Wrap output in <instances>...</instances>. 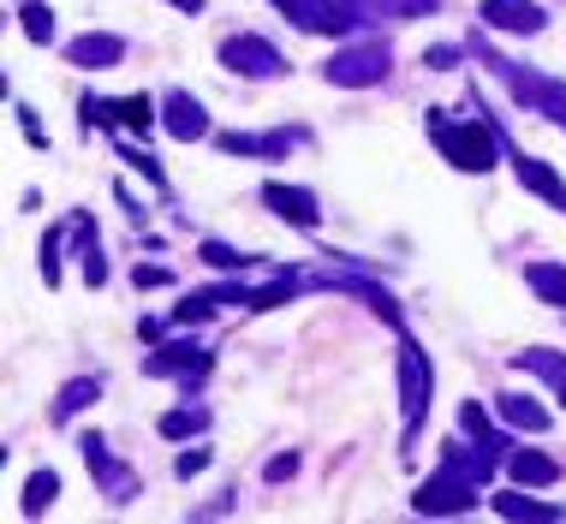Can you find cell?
Returning <instances> with one entry per match:
<instances>
[{
  "label": "cell",
  "mask_w": 566,
  "mask_h": 524,
  "mask_svg": "<svg viewBox=\"0 0 566 524\" xmlns=\"http://www.w3.org/2000/svg\"><path fill=\"white\" fill-rule=\"evenodd\" d=\"M430 144L448 156V167H459V174H489L501 156V137L489 119H448L441 107H430Z\"/></svg>",
  "instance_id": "obj_1"
},
{
  "label": "cell",
  "mask_w": 566,
  "mask_h": 524,
  "mask_svg": "<svg viewBox=\"0 0 566 524\" xmlns=\"http://www.w3.org/2000/svg\"><path fill=\"white\" fill-rule=\"evenodd\" d=\"M394 72V49H388V36H364V42H352V49L340 54H328L323 60V78L334 90H370L381 84Z\"/></svg>",
  "instance_id": "obj_2"
},
{
  "label": "cell",
  "mask_w": 566,
  "mask_h": 524,
  "mask_svg": "<svg viewBox=\"0 0 566 524\" xmlns=\"http://www.w3.org/2000/svg\"><path fill=\"white\" fill-rule=\"evenodd\" d=\"M274 7H281L286 24L304 30V36H346V30H358L370 19L364 0H274Z\"/></svg>",
  "instance_id": "obj_3"
},
{
  "label": "cell",
  "mask_w": 566,
  "mask_h": 524,
  "mask_svg": "<svg viewBox=\"0 0 566 524\" xmlns=\"http://www.w3.org/2000/svg\"><path fill=\"white\" fill-rule=\"evenodd\" d=\"M430 399H436V364L418 340H400V411H406V447L411 436L430 418Z\"/></svg>",
  "instance_id": "obj_4"
},
{
  "label": "cell",
  "mask_w": 566,
  "mask_h": 524,
  "mask_svg": "<svg viewBox=\"0 0 566 524\" xmlns=\"http://www.w3.org/2000/svg\"><path fill=\"white\" fill-rule=\"evenodd\" d=\"M471 506H478V483L453 465H441L430 483H418V495H411V513H423V518H459V513H471Z\"/></svg>",
  "instance_id": "obj_5"
},
{
  "label": "cell",
  "mask_w": 566,
  "mask_h": 524,
  "mask_svg": "<svg viewBox=\"0 0 566 524\" xmlns=\"http://www.w3.org/2000/svg\"><path fill=\"white\" fill-rule=\"evenodd\" d=\"M216 54H221V66H227V72H239V78H256V84H263V78H286V72H293V66H286V54L274 49L269 36H251V30L227 36Z\"/></svg>",
  "instance_id": "obj_6"
},
{
  "label": "cell",
  "mask_w": 566,
  "mask_h": 524,
  "mask_svg": "<svg viewBox=\"0 0 566 524\" xmlns=\"http://www.w3.org/2000/svg\"><path fill=\"white\" fill-rule=\"evenodd\" d=\"M84 465H90V476H96V489H102V495H108L114 506H126V501L144 495L137 471H132V465H119V459L108 453V441H102L96 429H84Z\"/></svg>",
  "instance_id": "obj_7"
},
{
  "label": "cell",
  "mask_w": 566,
  "mask_h": 524,
  "mask_svg": "<svg viewBox=\"0 0 566 524\" xmlns=\"http://www.w3.org/2000/svg\"><path fill=\"white\" fill-rule=\"evenodd\" d=\"M311 286H323V292H346V298H358V304H370V311L388 322L394 334H406V311H400V298H394L388 286H376V281H364L358 269H340V274H311Z\"/></svg>",
  "instance_id": "obj_8"
},
{
  "label": "cell",
  "mask_w": 566,
  "mask_h": 524,
  "mask_svg": "<svg viewBox=\"0 0 566 524\" xmlns=\"http://www.w3.org/2000/svg\"><path fill=\"white\" fill-rule=\"evenodd\" d=\"M144 369H149V376H161V381H167V376H174V381H203L209 369H216V352L197 346V340H174V346H156V352H149Z\"/></svg>",
  "instance_id": "obj_9"
},
{
  "label": "cell",
  "mask_w": 566,
  "mask_h": 524,
  "mask_svg": "<svg viewBox=\"0 0 566 524\" xmlns=\"http://www.w3.org/2000/svg\"><path fill=\"white\" fill-rule=\"evenodd\" d=\"M161 132L179 137V144H203V137H209L203 102H197L191 90H167V96H161Z\"/></svg>",
  "instance_id": "obj_10"
},
{
  "label": "cell",
  "mask_w": 566,
  "mask_h": 524,
  "mask_svg": "<svg viewBox=\"0 0 566 524\" xmlns=\"http://www.w3.org/2000/svg\"><path fill=\"white\" fill-rule=\"evenodd\" d=\"M263 203H269L274 214H281V221H293V227H323V203H316L311 185L269 179V185H263Z\"/></svg>",
  "instance_id": "obj_11"
},
{
  "label": "cell",
  "mask_w": 566,
  "mask_h": 524,
  "mask_svg": "<svg viewBox=\"0 0 566 524\" xmlns=\"http://www.w3.org/2000/svg\"><path fill=\"white\" fill-rule=\"evenodd\" d=\"M478 19L489 30H507V36H537V30L548 24V12L537 7V0H483Z\"/></svg>",
  "instance_id": "obj_12"
},
{
  "label": "cell",
  "mask_w": 566,
  "mask_h": 524,
  "mask_svg": "<svg viewBox=\"0 0 566 524\" xmlns=\"http://www.w3.org/2000/svg\"><path fill=\"white\" fill-rule=\"evenodd\" d=\"M293 144H304V132H221L216 137L221 156H269V161H281Z\"/></svg>",
  "instance_id": "obj_13"
},
{
  "label": "cell",
  "mask_w": 566,
  "mask_h": 524,
  "mask_svg": "<svg viewBox=\"0 0 566 524\" xmlns=\"http://www.w3.org/2000/svg\"><path fill=\"white\" fill-rule=\"evenodd\" d=\"M72 251H78L84 286H102V281H108V256H102V227H96V214H90V209L72 214Z\"/></svg>",
  "instance_id": "obj_14"
},
{
  "label": "cell",
  "mask_w": 566,
  "mask_h": 524,
  "mask_svg": "<svg viewBox=\"0 0 566 524\" xmlns=\"http://www.w3.org/2000/svg\"><path fill=\"white\" fill-rule=\"evenodd\" d=\"M489 506H495V518H507V524H555V518H566V506H555V501H531L525 489H501V495H489Z\"/></svg>",
  "instance_id": "obj_15"
},
{
  "label": "cell",
  "mask_w": 566,
  "mask_h": 524,
  "mask_svg": "<svg viewBox=\"0 0 566 524\" xmlns=\"http://www.w3.org/2000/svg\"><path fill=\"white\" fill-rule=\"evenodd\" d=\"M513 174H518V185H525V191H537L548 209H560V214H566V179H560L548 161L525 156V149H513Z\"/></svg>",
  "instance_id": "obj_16"
},
{
  "label": "cell",
  "mask_w": 566,
  "mask_h": 524,
  "mask_svg": "<svg viewBox=\"0 0 566 524\" xmlns=\"http://www.w3.org/2000/svg\"><path fill=\"white\" fill-rule=\"evenodd\" d=\"M66 60L84 72H102V66H119V60H126V42H119L114 30H84L78 42H66Z\"/></svg>",
  "instance_id": "obj_17"
},
{
  "label": "cell",
  "mask_w": 566,
  "mask_h": 524,
  "mask_svg": "<svg viewBox=\"0 0 566 524\" xmlns=\"http://www.w3.org/2000/svg\"><path fill=\"white\" fill-rule=\"evenodd\" d=\"M507 476L518 489H548L560 476V459L543 453V447H507Z\"/></svg>",
  "instance_id": "obj_18"
},
{
  "label": "cell",
  "mask_w": 566,
  "mask_h": 524,
  "mask_svg": "<svg viewBox=\"0 0 566 524\" xmlns=\"http://www.w3.org/2000/svg\"><path fill=\"white\" fill-rule=\"evenodd\" d=\"M90 114H108V126H126V132H149L156 126V102L149 96H119V102H96V96H84Z\"/></svg>",
  "instance_id": "obj_19"
},
{
  "label": "cell",
  "mask_w": 566,
  "mask_h": 524,
  "mask_svg": "<svg viewBox=\"0 0 566 524\" xmlns=\"http://www.w3.org/2000/svg\"><path fill=\"white\" fill-rule=\"evenodd\" d=\"M495 411H501V423H507V429H525V436H543V429L555 423V411H548L543 399H531V394H501Z\"/></svg>",
  "instance_id": "obj_20"
},
{
  "label": "cell",
  "mask_w": 566,
  "mask_h": 524,
  "mask_svg": "<svg viewBox=\"0 0 566 524\" xmlns=\"http://www.w3.org/2000/svg\"><path fill=\"white\" fill-rule=\"evenodd\" d=\"M459 436L478 441V447H489L495 459H507V436H501V429L489 423V411L478 406V399H465V406H459Z\"/></svg>",
  "instance_id": "obj_21"
},
{
  "label": "cell",
  "mask_w": 566,
  "mask_h": 524,
  "mask_svg": "<svg viewBox=\"0 0 566 524\" xmlns=\"http://www.w3.org/2000/svg\"><path fill=\"white\" fill-rule=\"evenodd\" d=\"M441 465H453V471H465L471 476V483H489V471H495L501 465V459L495 453H489V447H478V441H448V447H441Z\"/></svg>",
  "instance_id": "obj_22"
},
{
  "label": "cell",
  "mask_w": 566,
  "mask_h": 524,
  "mask_svg": "<svg viewBox=\"0 0 566 524\" xmlns=\"http://www.w3.org/2000/svg\"><path fill=\"white\" fill-rule=\"evenodd\" d=\"M96 394H102V381H96V376H78V381H66V388L54 394V406H49V423H60V429H66V423L78 418V411H84Z\"/></svg>",
  "instance_id": "obj_23"
},
{
  "label": "cell",
  "mask_w": 566,
  "mask_h": 524,
  "mask_svg": "<svg viewBox=\"0 0 566 524\" xmlns=\"http://www.w3.org/2000/svg\"><path fill=\"white\" fill-rule=\"evenodd\" d=\"M513 364H518V369H531V376H543L548 388L560 394V406H566V358H560V352H548V346H525Z\"/></svg>",
  "instance_id": "obj_24"
},
{
  "label": "cell",
  "mask_w": 566,
  "mask_h": 524,
  "mask_svg": "<svg viewBox=\"0 0 566 524\" xmlns=\"http://www.w3.org/2000/svg\"><path fill=\"white\" fill-rule=\"evenodd\" d=\"M525 286L537 292L543 304H566V262H525Z\"/></svg>",
  "instance_id": "obj_25"
},
{
  "label": "cell",
  "mask_w": 566,
  "mask_h": 524,
  "mask_svg": "<svg viewBox=\"0 0 566 524\" xmlns=\"http://www.w3.org/2000/svg\"><path fill=\"white\" fill-rule=\"evenodd\" d=\"M161 436L167 441H191V436H209V411L203 406H174V411H161Z\"/></svg>",
  "instance_id": "obj_26"
},
{
  "label": "cell",
  "mask_w": 566,
  "mask_h": 524,
  "mask_svg": "<svg viewBox=\"0 0 566 524\" xmlns=\"http://www.w3.org/2000/svg\"><path fill=\"white\" fill-rule=\"evenodd\" d=\"M54 495H60V471H49V465H42V471H30V483H24V513H30V518H36V513H49Z\"/></svg>",
  "instance_id": "obj_27"
},
{
  "label": "cell",
  "mask_w": 566,
  "mask_h": 524,
  "mask_svg": "<svg viewBox=\"0 0 566 524\" xmlns=\"http://www.w3.org/2000/svg\"><path fill=\"white\" fill-rule=\"evenodd\" d=\"M209 262V269H227V274H239V269H256L263 256H251V251H233V244H221V239H203V251H197Z\"/></svg>",
  "instance_id": "obj_28"
},
{
  "label": "cell",
  "mask_w": 566,
  "mask_h": 524,
  "mask_svg": "<svg viewBox=\"0 0 566 524\" xmlns=\"http://www.w3.org/2000/svg\"><path fill=\"white\" fill-rule=\"evenodd\" d=\"M19 24H24V36L36 42V49H49L54 42V12L42 7V0H24V12H19Z\"/></svg>",
  "instance_id": "obj_29"
},
{
  "label": "cell",
  "mask_w": 566,
  "mask_h": 524,
  "mask_svg": "<svg viewBox=\"0 0 566 524\" xmlns=\"http://www.w3.org/2000/svg\"><path fill=\"white\" fill-rule=\"evenodd\" d=\"M221 311V292L209 286V292H186V298H179V311H174V322H209Z\"/></svg>",
  "instance_id": "obj_30"
},
{
  "label": "cell",
  "mask_w": 566,
  "mask_h": 524,
  "mask_svg": "<svg viewBox=\"0 0 566 524\" xmlns=\"http://www.w3.org/2000/svg\"><path fill=\"white\" fill-rule=\"evenodd\" d=\"M60 227H49V233H42V286H60Z\"/></svg>",
  "instance_id": "obj_31"
},
{
  "label": "cell",
  "mask_w": 566,
  "mask_h": 524,
  "mask_svg": "<svg viewBox=\"0 0 566 524\" xmlns=\"http://www.w3.org/2000/svg\"><path fill=\"white\" fill-rule=\"evenodd\" d=\"M119 156H126V161L137 167V174H144L149 185H156V191H167V174H161V161H156V156H132V144H126V137H119Z\"/></svg>",
  "instance_id": "obj_32"
},
{
  "label": "cell",
  "mask_w": 566,
  "mask_h": 524,
  "mask_svg": "<svg viewBox=\"0 0 566 524\" xmlns=\"http://www.w3.org/2000/svg\"><path fill=\"white\" fill-rule=\"evenodd\" d=\"M263 476H269V483H293V476H298V453H281V459H269V465H263Z\"/></svg>",
  "instance_id": "obj_33"
},
{
  "label": "cell",
  "mask_w": 566,
  "mask_h": 524,
  "mask_svg": "<svg viewBox=\"0 0 566 524\" xmlns=\"http://www.w3.org/2000/svg\"><path fill=\"white\" fill-rule=\"evenodd\" d=\"M132 281H137V286H167V281H174V269H156V262H144V269H132Z\"/></svg>",
  "instance_id": "obj_34"
},
{
  "label": "cell",
  "mask_w": 566,
  "mask_h": 524,
  "mask_svg": "<svg viewBox=\"0 0 566 524\" xmlns=\"http://www.w3.org/2000/svg\"><path fill=\"white\" fill-rule=\"evenodd\" d=\"M203 465H209V447H191L186 459H174V471H179V476H197Z\"/></svg>",
  "instance_id": "obj_35"
},
{
  "label": "cell",
  "mask_w": 566,
  "mask_h": 524,
  "mask_svg": "<svg viewBox=\"0 0 566 524\" xmlns=\"http://www.w3.org/2000/svg\"><path fill=\"white\" fill-rule=\"evenodd\" d=\"M19 119H24V137H30V144H36V149H49V132L36 126V114H30V107H19Z\"/></svg>",
  "instance_id": "obj_36"
},
{
  "label": "cell",
  "mask_w": 566,
  "mask_h": 524,
  "mask_svg": "<svg viewBox=\"0 0 566 524\" xmlns=\"http://www.w3.org/2000/svg\"><path fill=\"white\" fill-rule=\"evenodd\" d=\"M441 0H388V12H436Z\"/></svg>",
  "instance_id": "obj_37"
},
{
  "label": "cell",
  "mask_w": 566,
  "mask_h": 524,
  "mask_svg": "<svg viewBox=\"0 0 566 524\" xmlns=\"http://www.w3.org/2000/svg\"><path fill=\"white\" fill-rule=\"evenodd\" d=\"M453 60H465V49H430V66H453Z\"/></svg>",
  "instance_id": "obj_38"
},
{
  "label": "cell",
  "mask_w": 566,
  "mask_h": 524,
  "mask_svg": "<svg viewBox=\"0 0 566 524\" xmlns=\"http://www.w3.org/2000/svg\"><path fill=\"white\" fill-rule=\"evenodd\" d=\"M167 7H179V12H203V0H167Z\"/></svg>",
  "instance_id": "obj_39"
},
{
  "label": "cell",
  "mask_w": 566,
  "mask_h": 524,
  "mask_svg": "<svg viewBox=\"0 0 566 524\" xmlns=\"http://www.w3.org/2000/svg\"><path fill=\"white\" fill-rule=\"evenodd\" d=\"M560 132H566V126H560Z\"/></svg>",
  "instance_id": "obj_40"
}]
</instances>
